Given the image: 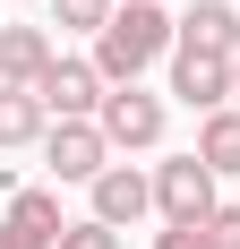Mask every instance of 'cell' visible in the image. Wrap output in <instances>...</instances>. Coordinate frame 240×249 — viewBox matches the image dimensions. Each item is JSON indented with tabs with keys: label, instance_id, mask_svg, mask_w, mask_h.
<instances>
[{
	"label": "cell",
	"instance_id": "obj_1",
	"mask_svg": "<svg viewBox=\"0 0 240 249\" xmlns=\"http://www.w3.org/2000/svg\"><path fill=\"white\" fill-rule=\"evenodd\" d=\"M171 43H180V18H163L154 0H120L112 26L95 35V52H86V60L103 69V86H137V77L154 69Z\"/></svg>",
	"mask_w": 240,
	"mask_h": 249
},
{
	"label": "cell",
	"instance_id": "obj_4",
	"mask_svg": "<svg viewBox=\"0 0 240 249\" xmlns=\"http://www.w3.org/2000/svg\"><path fill=\"white\" fill-rule=\"evenodd\" d=\"M43 163H51V180H95V172H112L103 121H51V129H43Z\"/></svg>",
	"mask_w": 240,
	"mask_h": 249
},
{
	"label": "cell",
	"instance_id": "obj_5",
	"mask_svg": "<svg viewBox=\"0 0 240 249\" xmlns=\"http://www.w3.org/2000/svg\"><path fill=\"white\" fill-rule=\"evenodd\" d=\"M34 95H43V112H51V121H95L112 86H103V69H95V60H69V52H60V60L43 69V86H34Z\"/></svg>",
	"mask_w": 240,
	"mask_h": 249
},
{
	"label": "cell",
	"instance_id": "obj_6",
	"mask_svg": "<svg viewBox=\"0 0 240 249\" xmlns=\"http://www.w3.org/2000/svg\"><path fill=\"white\" fill-rule=\"evenodd\" d=\"M69 215H60V189H17L9 215H0V249H60Z\"/></svg>",
	"mask_w": 240,
	"mask_h": 249
},
{
	"label": "cell",
	"instance_id": "obj_2",
	"mask_svg": "<svg viewBox=\"0 0 240 249\" xmlns=\"http://www.w3.org/2000/svg\"><path fill=\"white\" fill-rule=\"evenodd\" d=\"M215 206L223 198H215V172L197 163V146L171 155V163H154V215H163V224H206Z\"/></svg>",
	"mask_w": 240,
	"mask_h": 249
},
{
	"label": "cell",
	"instance_id": "obj_16",
	"mask_svg": "<svg viewBox=\"0 0 240 249\" xmlns=\"http://www.w3.org/2000/svg\"><path fill=\"white\" fill-rule=\"evenodd\" d=\"M154 249H215V241H206V224H163Z\"/></svg>",
	"mask_w": 240,
	"mask_h": 249
},
{
	"label": "cell",
	"instance_id": "obj_3",
	"mask_svg": "<svg viewBox=\"0 0 240 249\" xmlns=\"http://www.w3.org/2000/svg\"><path fill=\"white\" fill-rule=\"evenodd\" d=\"M95 121H103V138H112V155H146V146H163V95H146V86H112Z\"/></svg>",
	"mask_w": 240,
	"mask_h": 249
},
{
	"label": "cell",
	"instance_id": "obj_7",
	"mask_svg": "<svg viewBox=\"0 0 240 249\" xmlns=\"http://www.w3.org/2000/svg\"><path fill=\"white\" fill-rule=\"evenodd\" d=\"M232 69H240V60H215V52H180V43H171V95L189 103L197 121L232 103Z\"/></svg>",
	"mask_w": 240,
	"mask_h": 249
},
{
	"label": "cell",
	"instance_id": "obj_10",
	"mask_svg": "<svg viewBox=\"0 0 240 249\" xmlns=\"http://www.w3.org/2000/svg\"><path fill=\"white\" fill-rule=\"evenodd\" d=\"M60 60V43H51L43 26H0V86H43V69Z\"/></svg>",
	"mask_w": 240,
	"mask_h": 249
},
{
	"label": "cell",
	"instance_id": "obj_17",
	"mask_svg": "<svg viewBox=\"0 0 240 249\" xmlns=\"http://www.w3.org/2000/svg\"><path fill=\"white\" fill-rule=\"evenodd\" d=\"M232 103H240V69H232Z\"/></svg>",
	"mask_w": 240,
	"mask_h": 249
},
{
	"label": "cell",
	"instance_id": "obj_13",
	"mask_svg": "<svg viewBox=\"0 0 240 249\" xmlns=\"http://www.w3.org/2000/svg\"><path fill=\"white\" fill-rule=\"evenodd\" d=\"M112 9H120V0H51V18L69 26V35H103V26H112Z\"/></svg>",
	"mask_w": 240,
	"mask_h": 249
},
{
	"label": "cell",
	"instance_id": "obj_8",
	"mask_svg": "<svg viewBox=\"0 0 240 249\" xmlns=\"http://www.w3.org/2000/svg\"><path fill=\"white\" fill-rule=\"evenodd\" d=\"M86 189H95V224H112V232H129L137 215H154V180H146L137 163H112V172H95Z\"/></svg>",
	"mask_w": 240,
	"mask_h": 249
},
{
	"label": "cell",
	"instance_id": "obj_18",
	"mask_svg": "<svg viewBox=\"0 0 240 249\" xmlns=\"http://www.w3.org/2000/svg\"><path fill=\"white\" fill-rule=\"evenodd\" d=\"M9 9H34V0H9Z\"/></svg>",
	"mask_w": 240,
	"mask_h": 249
},
{
	"label": "cell",
	"instance_id": "obj_12",
	"mask_svg": "<svg viewBox=\"0 0 240 249\" xmlns=\"http://www.w3.org/2000/svg\"><path fill=\"white\" fill-rule=\"evenodd\" d=\"M197 163H206V172H240V103H223V112H206V121H197Z\"/></svg>",
	"mask_w": 240,
	"mask_h": 249
},
{
	"label": "cell",
	"instance_id": "obj_15",
	"mask_svg": "<svg viewBox=\"0 0 240 249\" xmlns=\"http://www.w3.org/2000/svg\"><path fill=\"white\" fill-rule=\"evenodd\" d=\"M206 241H215V249H240V206H215V215H206Z\"/></svg>",
	"mask_w": 240,
	"mask_h": 249
},
{
	"label": "cell",
	"instance_id": "obj_11",
	"mask_svg": "<svg viewBox=\"0 0 240 249\" xmlns=\"http://www.w3.org/2000/svg\"><path fill=\"white\" fill-rule=\"evenodd\" d=\"M43 129H51V112L34 86H0V146H43Z\"/></svg>",
	"mask_w": 240,
	"mask_h": 249
},
{
	"label": "cell",
	"instance_id": "obj_9",
	"mask_svg": "<svg viewBox=\"0 0 240 249\" xmlns=\"http://www.w3.org/2000/svg\"><path fill=\"white\" fill-rule=\"evenodd\" d=\"M180 52L240 60V0H189V9H180Z\"/></svg>",
	"mask_w": 240,
	"mask_h": 249
},
{
	"label": "cell",
	"instance_id": "obj_14",
	"mask_svg": "<svg viewBox=\"0 0 240 249\" xmlns=\"http://www.w3.org/2000/svg\"><path fill=\"white\" fill-rule=\"evenodd\" d=\"M60 249H120V232L86 215V224H69V232H60Z\"/></svg>",
	"mask_w": 240,
	"mask_h": 249
}]
</instances>
